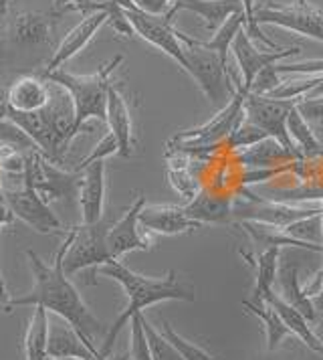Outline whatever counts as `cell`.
Returning a JSON list of instances; mask_svg holds the SVG:
<instances>
[{"instance_id": "obj_1", "label": "cell", "mask_w": 323, "mask_h": 360, "mask_svg": "<svg viewBox=\"0 0 323 360\" xmlns=\"http://www.w3.org/2000/svg\"><path fill=\"white\" fill-rule=\"evenodd\" d=\"M73 241V227L65 229L63 243L57 249L53 263L43 262L34 251H27V259L31 265V274L34 278L31 292L18 297H11L6 302V311L22 306H43L45 310L55 314L57 318H63L71 326L79 332L85 346L99 359V348L95 346V336L103 330V324L93 316V311L87 308L77 288L71 283L69 276L65 274L63 259L67 249Z\"/></svg>"}, {"instance_id": "obj_2", "label": "cell", "mask_w": 323, "mask_h": 360, "mask_svg": "<svg viewBox=\"0 0 323 360\" xmlns=\"http://www.w3.org/2000/svg\"><path fill=\"white\" fill-rule=\"evenodd\" d=\"M105 276L117 281L128 295V306L126 310L119 314V318L110 326L103 344L99 346V359L103 360L113 352V344L117 340V334L121 332V328L128 322H131L133 316L142 314L145 308L160 304V302H194L196 300V290L190 281L182 279L178 276L176 269H170L164 278H147L142 274L131 271L128 265L119 262V259H112L105 265H99L95 269V276Z\"/></svg>"}, {"instance_id": "obj_3", "label": "cell", "mask_w": 323, "mask_h": 360, "mask_svg": "<svg viewBox=\"0 0 323 360\" xmlns=\"http://www.w3.org/2000/svg\"><path fill=\"white\" fill-rule=\"evenodd\" d=\"M57 13L20 11L6 17L4 25V47L8 55H16V61L25 59L27 65H39L45 57H53L55 25L59 22Z\"/></svg>"}, {"instance_id": "obj_4", "label": "cell", "mask_w": 323, "mask_h": 360, "mask_svg": "<svg viewBox=\"0 0 323 360\" xmlns=\"http://www.w3.org/2000/svg\"><path fill=\"white\" fill-rule=\"evenodd\" d=\"M124 57L117 55L110 63L101 65L91 75H75L65 69H57L51 73H43L47 82L57 83L69 91L75 103V124L77 131L85 126L87 120L97 117L105 120L107 117V98H110V87H112V73L121 65Z\"/></svg>"}, {"instance_id": "obj_5", "label": "cell", "mask_w": 323, "mask_h": 360, "mask_svg": "<svg viewBox=\"0 0 323 360\" xmlns=\"http://www.w3.org/2000/svg\"><path fill=\"white\" fill-rule=\"evenodd\" d=\"M180 39L184 43V57H186L184 71L192 77L210 101L226 105L237 94V85H232L230 69L223 63V59L214 51L202 47L200 39H194L186 33H180Z\"/></svg>"}, {"instance_id": "obj_6", "label": "cell", "mask_w": 323, "mask_h": 360, "mask_svg": "<svg viewBox=\"0 0 323 360\" xmlns=\"http://www.w3.org/2000/svg\"><path fill=\"white\" fill-rule=\"evenodd\" d=\"M249 94H251V89L244 87L241 82H237V94L218 114L198 128L178 131L176 136L168 142L166 152L198 154L206 148L216 146L223 140H228L230 131L244 120V99Z\"/></svg>"}, {"instance_id": "obj_7", "label": "cell", "mask_w": 323, "mask_h": 360, "mask_svg": "<svg viewBox=\"0 0 323 360\" xmlns=\"http://www.w3.org/2000/svg\"><path fill=\"white\" fill-rule=\"evenodd\" d=\"M83 174L73 170H63L39 150L25 154V170H22V184L37 191L47 202L55 200H69L79 197V186Z\"/></svg>"}, {"instance_id": "obj_8", "label": "cell", "mask_w": 323, "mask_h": 360, "mask_svg": "<svg viewBox=\"0 0 323 360\" xmlns=\"http://www.w3.org/2000/svg\"><path fill=\"white\" fill-rule=\"evenodd\" d=\"M112 219L103 217L99 223H93V225L81 223L73 227V241L63 259V269L69 278L83 269H91V278H95L97 267L112 262V255L107 249V233L112 229Z\"/></svg>"}, {"instance_id": "obj_9", "label": "cell", "mask_w": 323, "mask_h": 360, "mask_svg": "<svg viewBox=\"0 0 323 360\" xmlns=\"http://www.w3.org/2000/svg\"><path fill=\"white\" fill-rule=\"evenodd\" d=\"M117 2L124 6L129 22L133 27V33L140 34L150 45L164 51L168 57H172L178 65L184 69V65H186L184 43L180 39V31L174 29V25H172L176 11L170 8L166 15H147L144 11H140L138 6H133L131 0H117Z\"/></svg>"}, {"instance_id": "obj_10", "label": "cell", "mask_w": 323, "mask_h": 360, "mask_svg": "<svg viewBox=\"0 0 323 360\" xmlns=\"http://www.w3.org/2000/svg\"><path fill=\"white\" fill-rule=\"evenodd\" d=\"M297 103H299V99H275L271 96L249 94L244 99V120L267 131L269 138L277 140L279 144H283L291 152H299V148L291 138L289 126H287L291 110Z\"/></svg>"}, {"instance_id": "obj_11", "label": "cell", "mask_w": 323, "mask_h": 360, "mask_svg": "<svg viewBox=\"0 0 323 360\" xmlns=\"http://www.w3.org/2000/svg\"><path fill=\"white\" fill-rule=\"evenodd\" d=\"M246 197V200L235 202V225L241 221H255L285 231L299 221L322 217V207H295L283 202H269L258 198L257 195H251L249 191Z\"/></svg>"}, {"instance_id": "obj_12", "label": "cell", "mask_w": 323, "mask_h": 360, "mask_svg": "<svg viewBox=\"0 0 323 360\" xmlns=\"http://www.w3.org/2000/svg\"><path fill=\"white\" fill-rule=\"evenodd\" d=\"M0 198L8 205L15 219H20L27 227L41 233V235H65L61 219L53 213L48 202L37 191L20 184L18 188L2 191Z\"/></svg>"}, {"instance_id": "obj_13", "label": "cell", "mask_w": 323, "mask_h": 360, "mask_svg": "<svg viewBox=\"0 0 323 360\" xmlns=\"http://www.w3.org/2000/svg\"><path fill=\"white\" fill-rule=\"evenodd\" d=\"M257 25H275L295 33L311 37L323 43V11L311 6L307 0L291 4H265L255 11Z\"/></svg>"}, {"instance_id": "obj_14", "label": "cell", "mask_w": 323, "mask_h": 360, "mask_svg": "<svg viewBox=\"0 0 323 360\" xmlns=\"http://www.w3.org/2000/svg\"><path fill=\"white\" fill-rule=\"evenodd\" d=\"M144 207L145 197L138 195L126 209V213L113 221L112 229L107 233V249L112 259H119L131 251H150L152 241L140 225V213Z\"/></svg>"}, {"instance_id": "obj_15", "label": "cell", "mask_w": 323, "mask_h": 360, "mask_svg": "<svg viewBox=\"0 0 323 360\" xmlns=\"http://www.w3.org/2000/svg\"><path fill=\"white\" fill-rule=\"evenodd\" d=\"M301 51V47L293 45V47H287V49H277V51H267V49H258L255 47L253 39L246 34V31L242 29L241 33L237 34L235 43H232V53L237 57V63L241 67L242 73V85L251 89V85L255 82L258 73L265 69V67H271L275 63H279L281 59L285 57H291V55H297Z\"/></svg>"}, {"instance_id": "obj_16", "label": "cell", "mask_w": 323, "mask_h": 360, "mask_svg": "<svg viewBox=\"0 0 323 360\" xmlns=\"http://www.w3.org/2000/svg\"><path fill=\"white\" fill-rule=\"evenodd\" d=\"M140 225L145 235H182V233H192L196 229H202L198 221L188 217L184 205H145L140 213Z\"/></svg>"}, {"instance_id": "obj_17", "label": "cell", "mask_w": 323, "mask_h": 360, "mask_svg": "<svg viewBox=\"0 0 323 360\" xmlns=\"http://www.w3.org/2000/svg\"><path fill=\"white\" fill-rule=\"evenodd\" d=\"M107 20H110V17H107L105 11H97V13L87 15L77 27H73L69 33L65 34V39L57 45V49L53 53V57L48 59L47 65L39 71V75L51 73V71H57V69H61L69 59H73L75 55H79L81 51L89 45V41L95 37L97 31H99Z\"/></svg>"}, {"instance_id": "obj_18", "label": "cell", "mask_w": 323, "mask_h": 360, "mask_svg": "<svg viewBox=\"0 0 323 360\" xmlns=\"http://www.w3.org/2000/svg\"><path fill=\"white\" fill-rule=\"evenodd\" d=\"M83 179L79 186L81 223L93 225L103 219V205H105V160L89 164L81 170Z\"/></svg>"}, {"instance_id": "obj_19", "label": "cell", "mask_w": 323, "mask_h": 360, "mask_svg": "<svg viewBox=\"0 0 323 360\" xmlns=\"http://www.w3.org/2000/svg\"><path fill=\"white\" fill-rule=\"evenodd\" d=\"M48 98H51L48 82L39 73L22 75L6 89V105L15 112H25V114L41 112L43 108H47Z\"/></svg>"}, {"instance_id": "obj_20", "label": "cell", "mask_w": 323, "mask_h": 360, "mask_svg": "<svg viewBox=\"0 0 323 360\" xmlns=\"http://www.w3.org/2000/svg\"><path fill=\"white\" fill-rule=\"evenodd\" d=\"M281 259L279 263V274H277V281H279V292L289 306H293L295 310H299L305 316L309 322H315L317 320V310L311 302V297L305 294V290L301 288L299 283V263L293 262L289 253H281Z\"/></svg>"}, {"instance_id": "obj_21", "label": "cell", "mask_w": 323, "mask_h": 360, "mask_svg": "<svg viewBox=\"0 0 323 360\" xmlns=\"http://www.w3.org/2000/svg\"><path fill=\"white\" fill-rule=\"evenodd\" d=\"M190 219L200 225H230L235 223V202L230 197H223L200 188L198 195L184 205Z\"/></svg>"}, {"instance_id": "obj_22", "label": "cell", "mask_w": 323, "mask_h": 360, "mask_svg": "<svg viewBox=\"0 0 323 360\" xmlns=\"http://www.w3.org/2000/svg\"><path fill=\"white\" fill-rule=\"evenodd\" d=\"M110 131L115 136L119 144V156L131 158L133 156V126H131V114L129 105L124 94L115 82L110 87V98H107V117H105Z\"/></svg>"}, {"instance_id": "obj_23", "label": "cell", "mask_w": 323, "mask_h": 360, "mask_svg": "<svg viewBox=\"0 0 323 360\" xmlns=\"http://www.w3.org/2000/svg\"><path fill=\"white\" fill-rule=\"evenodd\" d=\"M261 302L269 304V306L279 314V318L283 320V324L287 326V330H289L291 334H295L301 342L305 344L309 350H313V352H317V354H322L323 356V340L313 332L311 322L307 320L301 311L295 310L293 306H289V304H287L281 295L277 294L275 290H271V292H267V294L263 295Z\"/></svg>"}, {"instance_id": "obj_24", "label": "cell", "mask_w": 323, "mask_h": 360, "mask_svg": "<svg viewBox=\"0 0 323 360\" xmlns=\"http://www.w3.org/2000/svg\"><path fill=\"white\" fill-rule=\"evenodd\" d=\"M85 359L97 360L95 354L85 346L79 332L65 322L63 318L53 320L48 326V359Z\"/></svg>"}, {"instance_id": "obj_25", "label": "cell", "mask_w": 323, "mask_h": 360, "mask_svg": "<svg viewBox=\"0 0 323 360\" xmlns=\"http://www.w3.org/2000/svg\"><path fill=\"white\" fill-rule=\"evenodd\" d=\"M251 239L255 245L267 247H289V249H303V251H315V253H323L322 243H311V241H301L297 237L289 235L287 231L277 229L271 225H263V223H255V221H241L237 223Z\"/></svg>"}, {"instance_id": "obj_26", "label": "cell", "mask_w": 323, "mask_h": 360, "mask_svg": "<svg viewBox=\"0 0 323 360\" xmlns=\"http://www.w3.org/2000/svg\"><path fill=\"white\" fill-rule=\"evenodd\" d=\"M174 11H190L200 18H204L206 29H218L226 18L235 13H241L242 0H172Z\"/></svg>"}, {"instance_id": "obj_27", "label": "cell", "mask_w": 323, "mask_h": 360, "mask_svg": "<svg viewBox=\"0 0 323 360\" xmlns=\"http://www.w3.org/2000/svg\"><path fill=\"white\" fill-rule=\"evenodd\" d=\"M239 253H241V257L244 262L255 267V290H253V294H255V300H257L258 304H263L261 297L267 292L275 290L281 251H279V247H267V249L258 251L257 255H251V253H246L242 249Z\"/></svg>"}, {"instance_id": "obj_28", "label": "cell", "mask_w": 323, "mask_h": 360, "mask_svg": "<svg viewBox=\"0 0 323 360\" xmlns=\"http://www.w3.org/2000/svg\"><path fill=\"white\" fill-rule=\"evenodd\" d=\"M299 158H301L299 152H291L273 138H267V140L258 142L255 146L244 148L241 152H237L239 162L255 166V168H271V166H277V164L295 162Z\"/></svg>"}, {"instance_id": "obj_29", "label": "cell", "mask_w": 323, "mask_h": 360, "mask_svg": "<svg viewBox=\"0 0 323 360\" xmlns=\"http://www.w3.org/2000/svg\"><path fill=\"white\" fill-rule=\"evenodd\" d=\"M25 334V359L27 360H51L48 359V311L43 306H34Z\"/></svg>"}, {"instance_id": "obj_30", "label": "cell", "mask_w": 323, "mask_h": 360, "mask_svg": "<svg viewBox=\"0 0 323 360\" xmlns=\"http://www.w3.org/2000/svg\"><path fill=\"white\" fill-rule=\"evenodd\" d=\"M168 158V182L172 184V188L176 191L180 197L184 198L186 202H190L198 191L202 188L198 179L192 174V170L186 164V154L184 152H166Z\"/></svg>"}, {"instance_id": "obj_31", "label": "cell", "mask_w": 323, "mask_h": 360, "mask_svg": "<svg viewBox=\"0 0 323 360\" xmlns=\"http://www.w3.org/2000/svg\"><path fill=\"white\" fill-rule=\"evenodd\" d=\"M242 308L246 311H251L255 318H258V322L265 326L267 332V350L273 352L279 344L283 342V338L291 334L287 326L283 324V320L279 318V314L269 306V304H253L251 300H242Z\"/></svg>"}, {"instance_id": "obj_32", "label": "cell", "mask_w": 323, "mask_h": 360, "mask_svg": "<svg viewBox=\"0 0 323 360\" xmlns=\"http://www.w3.org/2000/svg\"><path fill=\"white\" fill-rule=\"evenodd\" d=\"M244 20H246L244 18V11L235 13L232 17L226 18L225 22L216 29V33L212 34L210 41H200V45L206 47V49L214 51L223 59V63L228 67V51L232 49V43H235L237 34L244 29Z\"/></svg>"}, {"instance_id": "obj_33", "label": "cell", "mask_w": 323, "mask_h": 360, "mask_svg": "<svg viewBox=\"0 0 323 360\" xmlns=\"http://www.w3.org/2000/svg\"><path fill=\"white\" fill-rule=\"evenodd\" d=\"M287 126H289V134L293 138V142L297 144V148H301L305 154L313 156V154H323V144L313 136V130L309 128V122H307L303 114L299 112V105H295L291 110L289 120H287Z\"/></svg>"}, {"instance_id": "obj_34", "label": "cell", "mask_w": 323, "mask_h": 360, "mask_svg": "<svg viewBox=\"0 0 323 360\" xmlns=\"http://www.w3.org/2000/svg\"><path fill=\"white\" fill-rule=\"evenodd\" d=\"M160 324H162L160 332L166 336V338H168V340H170V342L174 344V348H176L178 352L182 354V359L184 360H220V356H214V354L206 352L204 348H200V346H196V344L188 342L186 338H182L166 318H160Z\"/></svg>"}, {"instance_id": "obj_35", "label": "cell", "mask_w": 323, "mask_h": 360, "mask_svg": "<svg viewBox=\"0 0 323 360\" xmlns=\"http://www.w3.org/2000/svg\"><path fill=\"white\" fill-rule=\"evenodd\" d=\"M142 326H144L145 336H147L152 360H184L182 359V354L174 348V344L170 342L162 332H158L156 328L152 326V324L145 320L144 314H142Z\"/></svg>"}, {"instance_id": "obj_36", "label": "cell", "mask_w": 323, "mask_h": 360, "mask_svg": "<svg viewBox=\"0 0 323 360\" xmlns=\"http://www.w3.org/2000/svg\"><path fill=\"white\" fill-rule=\"evenodd\" d=\"M267 138H269L267 131L261 130L258 126L246 122V120H242L241 124L230 131V136H228V146H230V150H235V152H241L244 148L255 146V144L267 140Z\"/></svg>"}, {"instance_id": "obj_37", "label": "cell", "mask_w": 323, "mask_h": 360, "mask_svg": "<svg viewBox=\"0 0 323 360\" xmlns=\"http://www.w3.org/2000/svg\"><path fill=\"white\" fill-rule=\"evenodd\" d=\"M144 314V311H142ZM142 314L133 316L129 326H131V344H129V356L131 360H152V352H150V344H147V336L142 326Z\"/></svg>"}, {"instance_id": "obj_38", "label": "cell", "mask_w": 323, "mask_h": 360, "mask_svg": "<svg viewBox=\"0 0 323 360\" xmlns=\"http://www.w3.org/2000/svg\"><path fill=\"white\" fill-rule=\"evenodd\" d=\"M113 154H119V144H117V140H115V136H113L112 131H107V134L97 142L95 148L91 150V154H89L87 158H83L75 170L81 172V170H83V168H87L89 164L99 162V160H105L107 156H113Z\"/></svg>"}, {"instance_id": "obj_39", "label": "cell", "mask_w": 323, "mask_h": 360, "mask_svg": "<svg viewBox=\"0 0 323 360\" xmlns=\"http://www.w3.org/2000/svg\"><path fill=\"white\" fill-rule=\"evenodd\" d=\"M275 65L265 67L258 73L257 77H255V82H253V85H251V94H255V96H271L275 89L281 85V79H279V73H277Z\"/></svg>"}, {"instance_id": "obj_40", "label": "cell", "mask_w": 323, "mask_h": 360, "mask_svg": "<svg viewBox=\"0 0 323 360\" xmlns=\"http://www.w3.org/2000/svg\"><path fill=\"white\" fill-rule=\"evenodd\" d=\"M277 73H299V75H323V59H315V61H303V63H277L275 65Z\"/></svg>"}, {"instance_id": "obj_41", "label": "cell", "mask_w": 323, "mask_h": 360, "mask_svg": "<svg viewBox=\"0 0 323 360\" xmlns=\"http://www.w3.org/2000/svg\"><path fill=\"white\" fill-rule=\"evenodd\" d=\"M13 221H15V214L8 209V205L0 198V229L6 227V225H11ZM11 297L6 294V283H4V278H2V269H0V304L4 306V311H6V302Z\"/></svg>"}, {"instance_id": "obj_42", "label": "cell", "mask_w": 323, "mask_h": 360, "mask_svg": "<svg viewBox=\"0 0 323 360\" xmlns=\"http://www.w3.org/2000/svg\"><path fill=\"white\" fill-rule=\"evenodd\" d=\"M133 6L147 15H166L172 8V0H131Z\"/></svg>"}, {"instance_id": "obj_43", "label": "cell", "mask_w": 323, "mask_h": 360, "mask_svg": "<svg viewBox=\"0 0 323 360\" xmlns=\"http://www.w3.org/2000/svg\"><path fill=\"white\" fill-rule=\"evenodd\" d=\"M305 294L309 295V297H313V295H319L322 294V290H323V265H322V269L313 276V279L307 283L305 288Z\"/></svg>"}, {"instance_id": "obj_44", "label": "cell", "mask_w": 323, "mask_h": 360, "mask_svg": "<svg viewBox=\"0 0 323 360\" xmlns=\"http://www.w3.org/2000/svg\"><path fill=\"white\" fill-rule=\"evenodd\" d=\"M77 2H81V0H53V8L51 11L57 13V15H63V13H67L69 6H73Z\"/></svg>"}, {"instance_id": "obj_45", "label": "cell", "mask_w": 323, "mask_h": 360, "mask_svg": "<svg viewBox=\"0 0 323 360\" xmlns=\"http://www.w3.org/2000/svg\"><path fill=\"white\" fill-rule=\"evenodd\" d=\"M6 2H8V0H0V17L6 13ZM4 108H6V91L0 87V115L4 112Z\"/></svg>"}, {"instance_id": "obj_46", "label": "cell", "mask_w": 323, "mask_h": 360, "mask_svg": "<svg viewBox=\"0 0 323 360\" xmlns=\"http://www.w3.org/2000/svg\"><path fill=\"white\" fill-rule=\"evenodd\" d=\"M103 360H131V356H129V352L128 354H110V356H105Z\"/></svg>"}, {"instance_id": "obj_47", "label": "cell", "mask_w": 323, "mask_h": 360, "mask_svg": "<svg viewBox=\"0 0 323 360\" xmlns=\"http://www.w3.org/2000/svg\"><path fill=\"white\" fill-rule=\"evenodd\" d=\"M51 360H85V359H75V356H69V359H51Z\"/></svg>"}, {"instance_id": "obj_48", "label": "cell", "mask_w": 323, "mask_h": 360, "mask_svg": "<svg viewBox=\"0 0 323 360\" xmlns=\"http://www.w3.org/2000/svg\"><path fill=\"white\" fill-rule=\"evenodd\" d=\"M322 326H323V318H322Z\"/></svg>"}, {"instance_id": "obj_49", "label": "cell", "mask_w": 323, "mask_h": 360, "mask_svg": "<svg viewBox=\"0 0 323 360\" xmlns=\"http://www.w3.org/2000/svg\"><path fill=\"white\" fill-rule=\"evenodd\" d=\"M322 318H323V310H322Z\"/></svg>"}]
</instances>
